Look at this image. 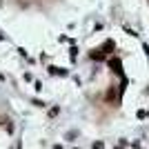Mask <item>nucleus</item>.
Returning a JSON list of instances; mask_svg holds the SVG:
<instances>
[{
  "instance_id": "obj_1",
  "label": "nucleus",
  "mask_w": 149,
  "mask_h": 149,
  "mask_svg": "<svg viewBox=\"0 0 149 149\" xmlns=\"http://www.w3.org/2000/svg\"><path fill=\"white\" fill-rule=\"evenodd\" d=\"M111 67L116 69V71H120V62H118V60H111Z\"/></svg>"
},
{
  "instance_id": "obj_2",
  "label": "nucleus",
  "mask_w": 149,
  "mask_h": 149,
  "mask_svg": "<svg viewBox=\"0 0 149 149\" xmlns=\"http://www.w3.org/2000/svg\"><path fill=\"white\" fill-rule=\"evenodd\" d=\"M102 147H105L102 143H96V145H93V149H102Z\"/></svg>"
}]
</instances>
